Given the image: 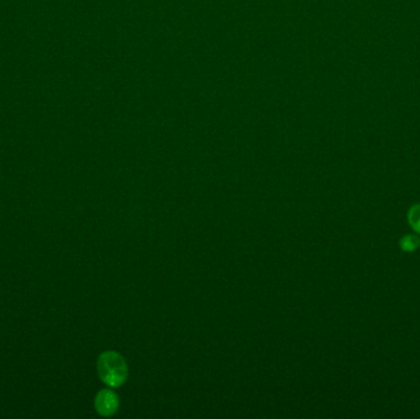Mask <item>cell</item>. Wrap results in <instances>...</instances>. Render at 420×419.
Listing matches in <instances>:
<instances>
[{
	"mask_svg": "<svg viewBox=\"0 0 420 419\" xmlns=\"http://www.w3.org/2000/svg\"><path fill=\"white\" fill-rule=\"evenodd\" d=\"M97 374L103 384L116 389L128 379V364L121 353L107 351L97 359Z\"/></svg>",
	"mask_w": 420,
	"mask_h": 419,
	"instance_id": "cell-1",
	"label": "cell"
},
{
	"mask_svg": "<svg viewBox=\"0 0 420 419\" xmlns=\"http://www.w3.org/2000/svg\"><path fill=\"white\" fill-rule=\"evenodd\" d=\"M119 408V397L111 389H102L95 397V409L102 417H111Z\"/></svg>",
	"mask_w": 420,
	"mask_h": 419,
	"instance_id": "cell-2",
	"label": "cell"
},
{
	"mask_svg": "<svg viewBox=\"0 0 420 419\" xmlns=\"http://www.w3.org/2000/svg\"><path fill=\"white\" fill-rule=\"evenodd\" d=\"M409 223L420 234V204L414 206L409 212Z\"/></svg>",
	"mask_w": 420,
	"mask_h": 419,
	"instance_id": "cell-4",
	"label": "cell"
},
{
	"mask_svg": "<svg viewBox=\"0 0 420 419\" xmlns=\"http://www.w3.org/2000/svg\"><path fill=\"white\" fill-rule=\"evenodd\" d=\"M420 245V241L414 235H407L401 240V246L406 251H414Z\"/></svg>",
	"mask_w": 420,
	"mask_h": 419,
	"instance_id": "cell-3",
	"label": "cell"
}]
</instances>
